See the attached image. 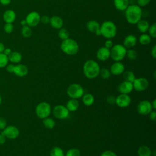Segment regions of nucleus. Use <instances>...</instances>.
Instances as JSON below:
<instances>
[{
    "instance_id": "obj_38",
    "label": "nucleus",
    "mask_w": 156,
    "mask_h": 156,
    "mask_svg": "<svg viewBox=\"0 0 156 156\" xmlns=\"http://www.w3.org/2000/svg\"><path fill=\"white\" fill-rule=\"evenodd\" d=\"M147 31L149 32V35L150 37L155 38L156 37V24L153 23L151 26H149Z\"/></svg>"
},
{
    "instance_id": "obj_24",
    "label": "nucleus",
    "mask_w": 156,
    "mask_h": 156,
    "mask_svg": "<svg viewBox=\"0 0 156 156\" xmlns=\"http://www.w3.org/2000/svg\"><path fill=\"white\" fill-rule=\"evenodd\" d=\"M86 27L88 31L95 33V32L100 28V24L95 20H90L87 23Z\"/></svg>"
},
{
    "instance_id": "obj_9",
    "label": "nucleus",
    "mask_w": 156,
    "mask_h": 156,
    "mask_svg": "<svg viewBox=\"0 0 156 156\" xmlns=\"http://www.w3.org/2000/svg\"><path fill=\"white\" fill-rule=\"evenodd\" d=\"M1 133L4 135L6 138L14 140L19 136L20 130L14 126H9L7 127L6 126V127L2 130Z\"/></svg>"
},
{
    "instance_id": "obj_39",
    "label": "nucleus",
    "mask_w": 156,
    "mask_h": 156,
    "mask_svg": "<svg viewBox=\"0 0 156 156\" xmlns=\"http://www.w3.org/2000/svg\"><path fill=\"white\" fill-rule=\"evenodd\" d=\"M4 30L6 34H10L13 32L14 26L12 23H5L4 26Z\"/></svg>"
},
{
    "instance_id": "obj_45",
    "label": "nucleus",
    "mask_w": 156,
    "mask_h": 156,
    "mask_svg": "<svg viewBox=\"0 0 156 156\" xmlns=\"http://www.w3.org/2000/svg\"><path fill=\"white\" fill-rule=\"evenodd\" d=\"M104 47L108 48V49H111L112 48V46H113V43L112 41V40H111L110 39L107 40L104 43Z\"/></svg>"
},
{
    "instance_id": "obj_55",
    "label": "nucleus",
    "mask_w": 156,
    "mask_h": 156,
    "mask_svg": "<svg viewBox=\"0 0 156 156\" xmlns=\"http://www.w3.org/2000/svg\"><path fill=\"white\" fill-rule=\"evenodd\" d=\"M95 34H96V35H98V36H100V35H101V32L100 28L95 32Z\"/></svg>"
},
{
    "instance_id": "obj_23",
    "label": "nucleus",
    "mask_w": 156,
    "mask_h": 156,
    "mask_svg": "<svg viewBox=\"0 0 156 156\" xmlns=\"http://www.w3.org/2000/svg\"><path fill=\"white\" fill-rule=\"evenodd\" d=\"M8 58L9 61L13 63H18L22 60V55L19 52L13 51L8 56Z\"/></svg>"
},
{
    "instance_id": "obj_5",
    "label": "nucleus",
    "mask_w": 156,
    "mask_h": 156,
    "mask_svg": "<svg viewBox=\"0 0 156 156\" xmlns=\"http://www.w3.org/2000/svg\"><path fill=\"white\" fill-rule=\"evenodd\" d=\"M110 50V57L115 62H119L126 56L127 49L122 44H115Z\"/></svg>"
},
{
    "instance_id": "obj_43",
    "label": "nucleus",
    "mask_w": 156,
    "mask_h": 156,
    "mask_svg": "<svg viewBox=\"0 0 156 156\" xmlns=\"http://www.w3.org/2000/svg\"><path fill=\"white\" fill-rule=\"evenodd\" d=\"M49 20L50 18L47 15L42 16L40 18V22H41L44 24H48V23H49Z\"/></svg>"
},
{
    "instance_id": "obj_25",
    "label": "nucleus",
    "mask_w": 156,
    "mask_h": 156,
    "mask_svg": "<svg viewBox=\"0 0 156 156\" xmlns=\"http://www.w3.org/2000/svg\"><path fill=\"white\" fill-rule=\"evenodd\" d=\"M79 106L78 101L76 99H71L66 103V108L70 112H74L77 110Z\"/></svg>"
},
{
    "instance_id": "obj_37",
    "label": "nucleus",
    "mask_w": 156,
    "mask_h": 156,
    "mask_svg": "<svg viewBox=\"0 0 156 156\" xmlns=\"http://www.w3.org/2000/svg\"><path fill=\"white\" fill-rule=\"evenodd\" d=\"M65 156H80V152L77 149L72 148L67 151Z\"/></svg>"
},
{
    "instance_id": "obj_50",
    "label": "nucleus",
    "mask_w": 156,
    "mask_h": 156,
    "mask_svg": "<svg viewBox=\"0 0 156 156\" xmlns=\"http://www.w3.org/2000/svg\"><path fill=\"white\" fill-rule=\"evenodd\" d=\"M12 52V50H11L10 48H5V49H4V51H3V53H4L5 55H6L7 56H9V55L11 54Z\"/></svg>"
},
{
    "instance_id": "obj_13",
    "label": "nucleus",
    "mask_w": 156,
    "mask_h": 156,
    "mask_svg": "<svg viewBox=\"0 0 156 156\" xmlns=\"http://www.w3.org/2000/svg\"><path fill=\"white\" fill-rule=\"evenodd\" d=\"M131 103V98L127 94H120L116 98L115 104L121 108L128 107Z\"/></svg>"
},
{
    "instance_id": "obj_14",
    "label": "nucleus",
    "mask_w": 156,
    "mask_h": 156,
    "mask_svg": "<svg viewBox=\"0 0 156 156\" xmlns=\"http://www.w3.org/2000/svg\"><path fill=\"white\" fill-rule=\"evenodd\" d=\"M133 89V83L127 81L121 82L118 86V90L121 94H129L132 91Z\"/></svg>"
},
{
    "instance_id": "obj_41",
    "label": "nucleus",
    "mask_w": 156,
    "mask_h": 156,
    "mask_svg": "<svg viewBox=\"0 0 156 156\" xmlns=\"http://www.w3.org/2000/svg\"><path fill=\"white\" fill-rule=\"evenodd\" d=\"M7 126V121L3 117H0V130L4 129Z\"/></svg>"
},
{
    "instance_id": "obj_49",
    "label": "nucleus",
    "mask_w": 156,
    "mask_h": 156,
    "mask_svg": "<svg viewBox=\"0 0 156 156\" xmlns=\"http://www.w3.org/2000/svg\"><path fill=\"white\" fill-rule=\"evenodd\" d=\"M6 141V138L4 135H2L1 133H0V145H2L5 143Z\"/></svg>"
},
{
    "instance_id": "obj_16",
    "label": "nucleus",
    "mask_w": 156,
    "mask_h": 156,
    "mask_svg": "<svg viewBox=\"0 0 156 156\" xmlns=\"http://www.w3.org/2000/svg\"><path fill=\"white\" fill-rule=\"evenodd\" d=\"M125 69L124 65L120 62H116L110 67V73L115 76H118L124 73Z\"/></svg>"
},
{
    "instance_id": "obj_11",
    "label": "nucleus",
    "mask_w": 156,
    "mask_h": 156,
    "mask_svg": "<svg viewBox=\"0 0 156 156\" xmlns=\"http://www.w3.org/2000/svg\"><path fill=\"white\" fill-rule=\"evenodd\" d=\"M152 110L151 103L147 100L141 101L137 105V111L141 115H147Z\"/></svg>"
},
{
    "instance_id": "obj_42",
    "label": "nucleus",
    "mask_w": 156,
    "mask_h": 156,
    "mask_svg": "<svg viewBox=\"0 0 156 156\" xmlns=\"http://www.w3.org/2000/svg\"><path fill=\"white\" fill-rule=\"evenodd\" d=\"M107 102L110 105H113L116 102V98L114 96H109L107 98Z\"/></svg>"
},
{
    "instance_id": "obj_22",
    "label": "nucleus",
    "mask_w": 156,
    "mask_h": 156,
    "mask_svg": "<svg viewBox=\"0 0 156 156\" xmlns=\"http://www.w3.org/2000/svg\"><path fill=\"white\" fill-rule=\"evenodd\" d=\"M136 24L138 30L143 34L146 33L148 30L149 27V23L145 20L141 19Z\"/></svg>"
},
{
    "instance_id": "obj_28",
    "label": "nucleus",
    "mask_w": 156,
    "mask_h": 156,
    "mask_svg": "<svg viewBox=\"0 0 156 156\" xmlns=\"http://www.w3.org/2000/svg\"><path fill=\"white\" fill-rule=\"evenodd\" d=\"M123 78L125 81L133 83L135 79V76L134 73L132 71L128 70V71H126L123 73Z\"/></svg>"
},
{
    "instance_id": "obj_31",
    "label": "nucleus",
    "mask_w": 156,
    "mask_h": 156,
    "mask_svg": "<svg viewBox=\"0 0 156 156\" xmlns=\"http://www.w3.org/2000/svg\"><path fill=\"white\" fill-rule=\"evenodd\" d=\"M21 32L22 36L24 38H29L32 34V31L30 27H29L27 25L22 26Z\"/></svg>"
},
{
    "instance_id": "obj_35",
    "label": "nucleus",
    "mask_w": 156,
    "mask_h": 156,
    "mask_svg": "<svg viewBox=\"0 0 156 156\" xmlns=\"http://www.w3.org/2000/svg\"><path fill=\"white\" fill-rule=\"evenodd\" d=\"M99 75L101 76V77L102 79H107L110 77L111 73H110V70H108L107 68H102V69H100Z\"/></svg>"
},
{
    "instance_id": "obj_53",
    "label": "nucleus",
    "mask_w": 156,
    "mask_h": 156,
    "mask_svg": "<svg viewBox=\"0 0 156 156\" xmlns=\"http://www.w3.org/2000/svg\"><path fill=\"white\" fill-rule=\"evenodd\" d=\"M151 105H152V109H155L156 108V99H154L153 101V102L151 103Z\"/></svg>"
},
{
    "instance_id": "obj_20",
    "label": "nucleus",
    "mask_w": 156,
    "mask_h": 156,
    "mask_svg": "<svg viewBox=\"0 0 156 156\" xmlns=\"http://www.w3.org/2000/svg\"><path fill=\"white\" fill-rule=\"evenodd\" d=\"M2 18L5 23H13L16 19V13L13 10H7L4 12Z\"/></svg>"
},
{
    "instance_id": "obj_15",
    "label": "nucleus",
    "mask_w": 156,
    "mask_h": 156,
    "mask_svg": "<svg viewBox=\"0 0 156 156\" xmlns=\"http://www.w3.org/2000/svg\"><path fill=\"white\" fill-rule=\"evenodd\" d=\"M96 57L98 60L105 61L110 57V50L105 47L100 48L96 53Z\"/></svg>"
},
{
    "instance_id": "obj_21",
    "label": "nucleus",
    "mask_w": 156,
    "mask_h": 156,
    "mask_svg": "<svg viewBox=\"0 0 156 156\" xmlns=\"http://www.w3.org/2000/svg\"><path fill=\"white\" fill-rule=\"evenodd\" d=\"M113 4L117 10L124 11L129 5V0H113Z\"/></svg>"
},
{
    "instance_id": "obj_26",
    "label": "nucleus",
    "mask_w": 156,
    "mask_h": 156,
    "mask_svg": "<svg viewBox=\"0 0 156 156\" xmlns=\"http://www.w3.org/2000/svg\"><path fill=\"white\" fill-rule=\"evenodd\" d=\"M138 156H151L152 151L150 148L146 146H140L137 151Z\"/></svg>"
},
{
    "instance_id": "obj_17",
    "label": "nucleus",
    "mask_w": 156,
    "mask_h": 156,
    "mask_svg": "<svg viewBox=\"0 0 156 156\" xmlns=\"http://www.w3.org/2000/svg\"><path fill=\"white\" fill-rule=\"evenodd\" d=\"M13 73L18 77H24L28 73L27 67L23 64H18L15 65Z\"/></svg>"
},
{
    "instance_id": "obj_47",
    "label": "nucleus",
    "mask_w": 156,
    "mask_h": 156,
    "mask_svg": "<svg viewBox=\"0 0 156 156\" xmlns=\"http://www.w3.org/2000/svg\"><path fill=\"white\" fill-rule=\"evenodd\" d=\"M149 118L151 121H155V119H156V112H154V111H151L150 113H149Z\"/></svg>"
},
{
    "instance_id": "obj_34",
    "label": "nucleus",
    "mask_w": 156,
    "mask_h": 156,
    "mask_svg": "<svg viewBox=\"0 0 156 156\" xmlns=\"http://www.w3.org/2000/svg\"><path fill=\"white\" fill-rule=\"evenodd\" d=\"M9 63L8 56L5 55L3 52L0 53V68L5 67Z\"/></svg>"
},
{
    "instance_id": "obj_56",
    "label": "nucleus",
    "mask_w": 156,
    "mask_h": 156,
    "mask_svg": "<svg viewBox=\"0 0 156 156\" xmlns=\"http://www.w3.org/2000/svg\"><path fill=\"white\" fill-rule=\"evenodd\" d=\"M1 102H2V98H1V95H0V105H1Z\"/></svg>"
},
{
    "instance_id": "obj_54",
    "label": "nucleus",
    "mask_w": 156,
    "mask_h": 156,
    "mask_svg": "<svg viewBox=\"0 0 156 156\" xmlns=\"http://www.w3.org/2000/svg\"><path fill=\"white\" fill-rule=\"evenodd\" d=\"M20 24L22 26H26L27 25V23L26 21V20H23L22 21H21L20 22Z\"/></svg>"
},
{
    "instance_id": "obj_4",
    "label": "nucleus",
    "mask_w": 156,
    "mask_h": 156,
    "mask_svg": "<svg viewBox=\"0 0 156 156\" xmlns=\"http://www.w3.org/2000/svg\"><path fill=\"white\" fill-rule=\"evenodd\" d=\"M60 48L62 51L67 55H73L76 54L79 51V44L76 41L72 38H68L65 40H62Z\"/></svg>"
},
{
    "instance_id": "obj_51",
    "label": "nucleus",
    "mask_w": 156,
    "mask_h": 156,
    "mask_svg": "<svg viewBox=\"0 0 156 156\" xmlns=\"http://www.w3.org/2000/svg\"><path fill=\"white\" fill-rule=\"evenodd\" d=\"M12 0H0V3L2 5H7L10 4Z\"/></svg>"
},
{
    "instance_id": "obj_44",
    "label": "nucleus",
    "mask_w": 156,
    "mask_h": 156,
    "mask_svg": "<svg viewBox=\"0 0 156 156\" xmlns=\"http://www.w3.org/2000/svg\"><path fill=\"white\" fill-rule=\"evenodd\" d=\"M101 156H117V155L112 151H105L101 154Z\"/></svg>"
},
{
    "instance_id": "obj_32",
    "label": "nucleus",
    "mask_w": 156,
    "mask_h": 156,
    "mask_svg": "<svg viewBox=\"0 0 156 156\" xmlns=\"http://www.w3.org/2000/svg\"><path fill=\"white\" fill-rule=\"evenodd\" d=\"M51 156H65L63 151L59 147H54L50 152Z\"/></svg>"
},
{
    "instance_id": "obj_3",
    "label": "nucleus",
    "mask_w": 156,
    "mask_h": 156,
    "mask_svg": "<svg viewBox=\"0 0 156 156\" xmlns=\"http://www.w3.org/2000/svg\"><path fill=\"white\" fill-rule=\"evenodd\" d=\"M101 35L107 39L114 38L117 33V27L115 24L111 21H105L100 25Z\"/></svg>"
},
{
    "instance_id": "obj_1",
    "label": "nucleus",
    "mask_w": 156,
    "mask_h": 156,
    "mask_svg": "<svg viewBox=\"0 0 156 156\" xmlns=\"http://www.w3.org/2000/svg\"><path fill=\"white\" fill-rule=\"evenodd\" d=\"M124 11L126 19L129 24H136L141 19L142 10L138 5H130Z\"/></svg>"
},
{
    "instance_id": "obj_10",
    "label": "nucleus",
    "mask_w": 156,
    "mask_h": 156,
    "mask_svg": "<svg viewBox=\"0 0 156 156\" xmlns=\"http://www.w3.org/2000/svg\"><path fill=\"white\" fill-rule=\"evenodd\" d=\"M40 18L41 16L38 12H31L27 15L25 20L27 23V25L31 27L38 26L40 22Z\"/></svg>"
},
{
    "instance_id": "obj_18",
    "label": "nucleus",
    "mask_w": 156,
    "mask_h": 156,
    "mask_svg": "<svg viewBox=\"0 0 156 156\" xmlns=\"http://www.w3.org/2000/svg\"><path fill=\"white\" fill-rule=\"evenodd\" d=\"M136 42H137V39H136V37L132 35V34H130V35H127L124 40V46L127 49H130V48H133V46H135L136 44Z\"/></svg>"
},
{
    "instance_id": "obj_52",
    "label": "nucleus",
    "mask_w": 156,
    "mask_h": 156,
    "mask_svg": "<svg viewBox=\"0 0 156 156\" xmlns=\"http://www.w3.org/2000/svg\"><path fill=\"white\" fill-rule=\"evenodd\" d=\"M4 49H5V46H4V44L0 42V53L3 52Z\"/></svg>"
},
{
    "instance_id": "obj_46",
    "label": "nucleus",
    "mask_w": 156,
    "mask_h": 156,
    "mask_svg": "<svg viewBox=\"0 0 156 156\" xmlns=\"http://www.w3.org/2000/svg\"><path fill=\"white\" fill-rule=\"evenodd\" d=\"M5 67H6V69H7V72H9L10 73H13L14 67H15L14 65H13V64H9Z\"/></svg>"
},
{
    "instance_id": "obj_33",
    "label": "nucleus",
    "mask_w": 156,
    "mask_h": 156,
    "mask_svg": "<svg viewBox=\"0 0 156 156\" xmlns=\"http://www.w3.org/2000/svg\"><path fill=\"white\" fill-rule=\"evenodd\" d=\"M58 36L62 40H65L69 38V33L66 29L61 28L58 30Z\"/></svg>"
},
{
    "instance_id": "obj_48",
    "label": "nucleus",
    "mask_w": 156,
    "mask_h": 156,
    "mask_svg": "<svg viewBox=\"0 0 156 156\" xmlns=\"http://www.w3.org/2000/svg\"><path fill=\"white\" fill-rule=\"evenodd\" d=\"M151 55L152 57L154 58H156V46L154 45L152 49H151Z\"/></svg>"
},
{
    "instance_id": "obj_8",
    "label": "nucleus",
    "mask_w": 156,
    "mask_h": 156,
    "mask_svg": "<svg viewBox=\"0 0 156 156\" xmlns=\"http://www.w3.org/2000/svg\"><path fill=\"white\" fill-rule=\"evenodd\" d=\"M52 113L55 118L58 119H64L69 116V111L66 107L62 105H58L54 108Z\"/></svg>"
},
{
    "instance_id": "obj_2",
    "label": "nucleus",
    "mask_w": 156,
    "mask_h": 156,
    "mask_svg": "<svg viewBox=\"0 0 156 156\" xmlns=\"http://www.w3.org/2000/svg\"><path fill=\"white\" fill-rule=\"evenodd\" d=\"M100 67L99 64L94 60H88L85 62L83 66V71L88 79H94L99 74Z\"/></svg>"
},
{
    "instance_id": "obj_19",
    "label": "nucleus",
    "mask_w": 156,
    "mask_h": 156,
    "mask_svg": "<svg viewBox=\"0 0 156 156\" xmlns=\"http://www.w3.org/2000/svg\"><path fill=\"white\" fill-rule=\"evenodd\" d=\"M49 24L52 27L55 29H60L62 28L63 21L62 18L58 16H53L50 18Z\"/></svg>"
},
{
    "instance_id": "obj_30",
    "label": "nucleus",
    "mask_w": 156,
    "mask_h": 156,
    "mask_svg": "<svg viewBox=\"0 0 156 156\" xmlns=\"http://www.w3.org/2000/svg\"><path fill=\"white\" fill-rule=\"evenodd\" d=\"M43 125L44 126V127L48 129H52V128L54 127L55 122L54 121V119H52L51 118H45L43 119Z\"/></svg>"
},
{
    "instance_id": "obj_36",
    "label": "nucleus",
    "mask_w": 156,
    "mask_h": 156,
    "mask_svg": "<svg viewBox=\"0 0 156 156\" xmlns=\"http://www.w3.org/2000/svg\"><path fill=\"white\" fill-rule=\"evenodd\" d=\"M126 55L127 56L129 59H130L131 60H134L136 58L138 54H137V52L136 51L130 49L127 51Z\"/></svg>"
},
{
    "instance_id": "obj_7",
    "label": "nucleus",
    "mask_w": 156,
    "mask_h": 156,
    "mask_svg": "<svg viewBox=\"0 0 156 156\" xmlns=\"http://www.w3.org/2000/svg\"><path fill=\"white\" fill-rule=\"evenodd\" d=\"M83 89L77 83L71 84L67 89V94L71 99H79L83 95Z\"/></svg>"
},
{
    "instance_id": "obj_29",
    "label": "nucleus",
    "mask_w": 156,
    "mask_h": 156,
    "mask_svg": "<svg viewBox=\"0 0 156 156\" xmlns=\"http://www.w3.org/2000/svg\"><path fill=\"white\" fill-rule=\"evenodd\" d=\"M151 41V37L149 34L145 33L141 34L139 37V42L142 45L149 44Z\"/></svg>"
},
{
    "instance_id": "obj_27",
    "label": "nucleus",
    "mask_w": 156,
    "mask_h": 156,
    "mask_svg": "<svg viewBox=\"0 0 156 156\" xmlns=\"http://www.w3.org/2000/svg\"><path fill=\"white\" fill-rule=\"evenodd\" d=\"M94 101V96L90 94H85L83 96H82V102L86 106H90L91 105Z\"/></svg>"
},
{
    "instance_id": "obj_40",
    "label": "nucleus",
    "mask_w": 156,
    "mask_h": 156,
    "mask_svg": "<svg viewBox=\"0 0 156 156\" xmlns=\"http://www.w3.org/2000/svg\"><path fill=\"white\" fill-rule=\"evenodd\" d=\"M150 1L151 0H136L137 5L140 7L146 6L150 2Z\"/></svg>"
},
{
    "instance_id": "obj_6",
    "label": "nucleus",
    "mask_w": 156,
    "mask_h": 156,
    "mask_svg": "<svg viewBox=\"0 0 156 156\" xmlns=\"http://www.w3.org/2000/svg\"><path fill=\"white\" fill-rule=\"evenodd\" d=\"M35 113L37 116L41 119L48 117L51 113V107L49 104L46 102L39 103L35 108Z\"/></svg>"
},
{
    "instance_id": "obj_12",
    "label": "nucleus",
    "mask_w": 156,
    "mask_h": 156,
    "mask_svg": "<svg viewBox=\"0 0 156 156\" xmlns=\"http://www.w3.org/2000/svg\"><path fill=\"white\" fill-rule=\"evenodd\" d=\"M132 83L133 88L137 91H143L146 90L149 86V82L144 77L135 79Z\"/></svg>"
}]
</instances>
